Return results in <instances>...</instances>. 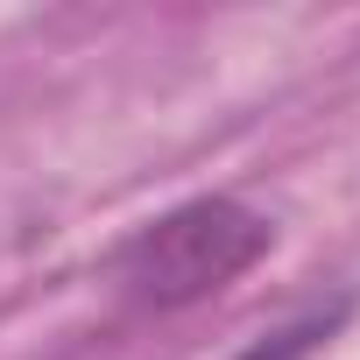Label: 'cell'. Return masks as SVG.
<instances>
[{
	"label": "cell",
	"mask_w": 360,
	"mask_h": 360,
	"mask_svg": "<svg viewBox=\"0 0 360 360\" xmlns=\"http://www.w3.org/2000/svg\"><path fill=\"white\" fill-rule=\"evenodd\" d=\"M276 248V226L240 198H184L162 219L134 226L113 248V290L134 311H191L219 290H233L262 255Z\"/></svg>",
	"instance_id": "1"
}]
</instances>
